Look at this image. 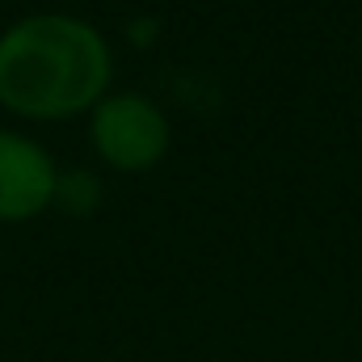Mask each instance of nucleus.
Segmentation results:
<instances>
[{
    "label": "nucleus",
    "mask_w": 362,
    "mask_h": 362,
    "mask_svg": "<svg viewBox=\"0 0 362 362\" xmlns=\"http://www.w3.org/2000/svg\"><path fill=\"white\" fill-rule=\"evenodd\" d=\"M114 76L97 25L72 13H30L0 34V105L30 122L93 110Z\"/></svg>",
    "instance_id": "1"
},
{
    "label": "nucleus",
    "mask_w": 362,
    "mask_h": 362,
    "mask_svg": "<svg viewBox=\"0 0 362 362\" xmlns=\"http://www.w3.org/2000/svg\"><path fill=\"white\" fill-rule=\"evenodd\" d=\"M89 139L97 156L118 173L152 169L169 148V122L156 101L139 93H114L93 105Z\"/></svg>",
    "instance_id": "2"
},
{
    "label": "nucleus",
    "mask_w": 362,
    "mask_h": 362,
    "mask_svg": "<svg viewBox=\"0 0 362 362\" xmlns=\"http://www.w3.org/2000/svg\"><path fill=\"white\" fill-rule=\"evenodd\" d=\"M59 169L42 144L0 127V223H25L55 202Z\"/></svg>",
    "instance_id": "3"
}]
</instances>
